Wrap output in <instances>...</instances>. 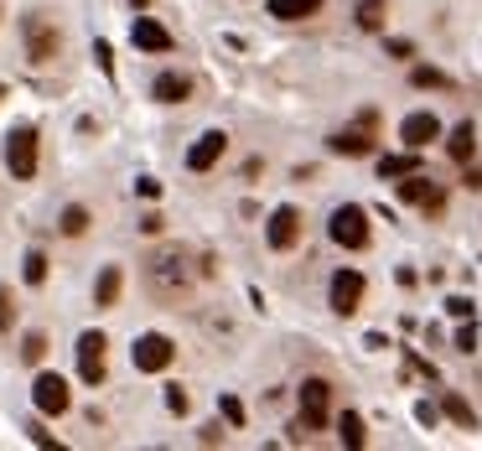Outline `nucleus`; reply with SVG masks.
Listing matches in <instances>:
<instances>
[{
    "mask_svg": "<svg viewBox=\"0 0 482 451\" xmlns=\"http://www.w3.org/2000/svg\"><path fill=\"white\" fill-rule=\"evenodd\" d=\"M21 358H27V363L47 358V337H42V332H27V337H21Z\"/></svg>",
    "mask_w": 482,
    "mask_h": 451,
    "instance_id": "nucleus-27",
    "label": "nucleus"
},
{
    "mask_svg": "<svg viewBox=\"0 0 482 451\" xmlns=\"http://www.w3.org/2000/svg\"><path fill=\"white\" fill-rule=\"evenodd\" d=\"M399 141L410 150H425L430 141H441V120L425 115V109H415V115H405V125H399Z\"/></svg>",
    "mask_w": 482,
    "mask_h": 451,
    "instance_id": "nucleus-9",
    "label": "nucleus"
},
{
    "mask_svg": "<svg viewBox=\"0 0 482 451\" xmlns=\"http://www.w3.org/2000/svg\"><path fill=\"white\" fill-rule=\"evenodd\" d=\"M104 332H84L78 337V379L84 384H104Z\"/></svg>",
    "mask_w": 482,
    "mask_h": 451,
    "instance_id": "nucleus-7",
    "label": "nucleus"
},
{
    "mask_svg": "<svg viewBox=\"0 0 482 451\" xmlns=\"http://www.w3.org/2000/svg\"><path fill=\"white\" fill-rule=\"evenodd\" d=\"M327 410H332V384L327 379H306L301 384V415L322 431V425H327Z\"/></svg>",
    "mask_w": 482,
    "mask_h": 451,
    "instance_id": "nucleus-11",
    "label": "nucleus"
},
{
    "mask_svg": "<svg viewBox=\"0 0 482 451\" xmlns=\"http://www.w3.org/2000/svg\"><path fill=\"white\" fill-rule=\"evenodd\" d=\"M21 275H27V286H42V280H47V254H42V249H31L27 265H21Z\"/></svg>",
    "mask_w": 482,
    "mask_h": 451,
    "instance_id": "nucleus-26",
    "label": "nucleus"
},
{
    "mask_svg": "<svg viewBox=\"0 0 482 451\" xmlns=\"http://www.w3.org/2000/svg\"><path fill=\"white\" fill-rule=\"evenodd\" d=\"M146 286L156 301H187L192 296V254L181 244H161L146 260Z\"/></svg>",
    "mask_w": 482,
    "mask_h": 451,
    "instance_id": "nucleus-1",
    "label": "nucleus"
},
{
    "mask_svg": "<svg viewBox=\"0 0 482 451\" xmlns=\"http://www.w3.org/2000/svg\"><path fill=\"white\" fill-rule=\"evenodd\" d=\"M130 5H135V11H146V5H151V0H130Z\"/></svg>",
    "mask_w": 482,
    "mask_h": 451,
    "instance_id": "nucleus-38",
    "label": "nucleus"
},
{
    "mask_svg": "<svg viewBox=\"0 0 482 451\" xmlns=\"http://www.w3.org/2000/svg\"><path fill=\"white\" fill-rule=\"evenodd\" d=\"M332 150H337V156H374V135H368V130H337V135H332L327 141Z\"/></svg>",
    "mask_w": 482,
    "mask_h": 451,
    "instance_id": "nucleus-17",
    "label": "nucleus"
},
{
    "mask_svg": "<svg viewBox=\"0 0 482 451\" xmlns=\"http://www.w3.org/2000/svg\"><path fill=\"white\" fill-rule=\"evenodd\" d=\"M93 58H99L104 73H115V52H109V42H93Z\"/></svg>",
    "mask_w": 482,
    "mask_h": 451,
    "instance_id": "nucleus-34",
    "label": "nucleus"
},
{
    "mask_svg": "<svg viewBox=\"0 0 482 451\" xmlns=\"http://www.w3.org/2000/svg\"><path fill=\"white\" fill-rule=\"evenodd\" d=\"M446 156L467 166V161L478 156V125H472V120H462V125H456V130H452V141H446Z\"/></svg>",
    "mask_w": 482,
    "mask_h": 451,
    "instance_id": "nucleus-16",
    "label": "nucleus"
},
{
    "mask_svg": "<svg viewBox=\"0 0 482 451\" xmlns=\"http://www.w3.org/2000/svg\"><path fill=\"white\" fill-rule=\"evenodd\" d=\"M337 436H342V447H348V451H358L363 441H368V431H363L358 410H342V415H337Z\"/></svg>",
    "mask_w": 482,
    "mask_h": 451,
    "instance_id": "nucleus-21",
    "label": "nucleus"
},
{
    "mask_svg": "<svg viewBox=\"0 0 482 451\" xmlns=\"http://www.w3.org/2000/svg\"><path fill=\"white\" fill-rule=\"evenodd\" d=\"M456 353H478V327L472 322H462V332H456Z\"/></svg>",
    "mask_w": 482,
    "mask_h": 451,
    "instance_id": "nucleus-30",
    "label": "nucleus"
},
{
    "mask_svg": "<svg viewBox=\"0 0 482 451\" xmlns=\"http://www.w3.org/2000/svg\"><path fill=\"white\" fill-rule=\"evenodd\" d=\"M58 229L68 234V239L89 234V208H78V203H73V208H62V223H58Z\"/></svg>",
    "mask_w": 482,
    "mask_h": 451,
    "instance_id": "nucleus-23",
    "label": "nucleus"
},
{
    "mask_svg": "<svg viewBox=\"0 0 482 451\" xmlns=\"http://www.w3.org/2000/svg\"><path fill=\"white\" fill-rule=\"evenodd\" d=\"M135 192H141V197H161V181H156V177H141V181H135Z\"/></svg>",
    "mask_w": 482,
    "mask_h": 451,
    "instance_id": "nucleus-35",
    "label": "nucleus"
},
{
    "mask_svg": "<svg viewBox=\"0 0 482 451\" xmlns=\"http://www.w3.org/2000/svg\"><path fill=\"white\" fill-rule=\"evenodd\" d=\"M410 172H415V156H384V161H379V177H410Z\"/></svg>",
    "mask_w": 482,
    "mask_h": 451,
    "instance_id": "nucleus-25",
    "label": "nucleus"
},
{
    "mask_svg": "<svg viewBox=\"0 0 482 451\" xmlns=\"http://www.w3.org/2000/svg\"><path fill=\"white\" fill-rule=\"evenodd\" d=\"M353 21H358L363 31H379L384 27V0H358V5H353Z\"/></svg>",
    "mask_w": 482,
    "mask_h": 451,
    "instance_id": "nucleus-22",
    "label": "nucleus"
},
{
    "mask_svg": "<svg viewBox=\"0 0 482 451\" xmlns=\"http://www.w3.org/2000/svg\"><path fill=\"white\" fill-rule=\"evenodd\" d=\"M21 42H27L31 62H52L58 58V47H62V31L52 27L47 11H31V16H21Z\"/></svg>",
    "mask_w": 482,
    "mask_h": 451,
    "instance_id": "nucleus-2",
    "label": "nucleus"
},
{
    "mask_svg": "<svg viewBox=\"0 0 482 451\" xmlns=\"http://www.w3.org/2000/svg\"><path fill=\"white\" fill-rule=\"evenodd\" d=\"M446 311H452L456 322H472V311H478V306H472L467 296H452V301H446Z\"/></svg>",
    "mask_w": 482,
    "mask_h": 451,
    "instance_id": "nucleus-31",
    "label": "nucleus"
},
{
    "mask_svg": "<svg viewBox=\"0 0 482 451\" xmlns=\"http://www.w3.org/2000/svg\"><path fill=\"white\" fill-rule=\"evenodd\" d=\"M368 208L358 203H342V208L332 213V244H342V249H368Z\"/></svg>",
    "mask_w": 482,
    "mask_h": 451,
    "instance_id": "nucleus-4",
    "label": "nucleus"
},
{
    "mask_svg": "<svg viewBox=\"0 0 482 451\" xmlns=\"http://www.w3.org/2000/svg\"><path fill=\"white\" fill-rule=\"evenodd\" d=\"M384 52H390V58H415V42H399V36H394V42H384Z\"/></svg>",
    "mask_w": 482,
    "mask_h": 451,
    "instance_id": "nucleus-33",
    "label": "nucleus"
},
{
    "mask_svg": "<svg viewBox=\"0 0 482 451\" xmlns=\"http://www.w3.org/2000/svg\"><path fill=\"white\" fill-rule=\"evenodd\" d=\"M327 301H332V311H337V317H353V311H358V301H363V275L358 270H337V275H332Z\"/></svg>",
    "mask_w": 482,
    "mask_h": 451,
    "instance_id": "nucleus-8",
    "label": "nucleus"
},
{
    "mask_svg": "<svg viewBox=\"0 0 482 451\" xmlns=\"http://www.w3.org/2000/svg\"><path fill=\"white\" fill-rule=\"evenodd\" d=\"M31 405H36L42 415H62V410L73 405L68 379H62V374H36V384H31Z\"/></svg>",
    "mask_w": 482,
    "mask_h": 451,
    "instance_id": "nucleus-6",
    "label": "nucleus"
},
{
    "mask_svg": "<svg viewBox=\"0 0 482 451\" xmlns=\"http://www.w3.org/2000/svg\"><path fill=\"white\" fill-rule=\"evenodd\" d=\"M5 166H11L16 181L36 177V130H31V125H16V130L5 135Z\"/></svg>",
    "mask_w": 482,
    "mask_h": 451,
    "instance_id": "nucleus-3",
    "label": "nucleus"
},
{
    "mask_svg": "<svg viewBox=\"0 0 482 451\" xmlns=\"http://www.w3.org/2000/svg\"><path fill=\"white\" fill-rule=\"evenodd\" d=\"M187 405H192L187 390H181V384H166V410H172V415H187Z\"/></svg>",
    "mask_w": 482,
    "mask_h": 451,
    "instance_id": "nucleus-28",
    "label": "nucleus"
},
{
    "mask_svg": "<svg viewBox=\"0 0 482 451\" xmlns=\"http://www.w3.org/2000/svg\"><path fill=\"white\" fill-rule=\"evenodd\" d=\"M410 84L415 89H452V78L441 68H410Z\"/></svg>",
    "mask_w": 482,
    "mask_h": 451,
    "instance_id": "nucleus-24",
    "label": "nucleus"
},
{
    "mask_svg": "<svg viewBox=\"0 0 482 451\" xmlns=\"http://www.w3.org/2000/svg\"><path fill=\"white\" fill-rule=\"evenodd\" d=\"M415 421H421V425H436V405H415Z\"/></svg>",
    "mask_w": 482,
    "mask_h": 451,
    "instance_id": "nucleus-37",
    "label": "nucleus"
},
{
    "mask_svg": "<svg viewBox=\"0 0 482 451\" xmlns=\"http://www.w3.org/2000/svg\"><path fill=\"white\" fill-rule=\"evenodd\" d=\"M322 0H270V16L275 21H301V16H317Z\"/></svg>",
    "mask_w": 482,
    "mask_h": 451,
    "instance_id": "nucleus-20",
    "label": "nucleus"
},
{
    "mask_svg": "<svg viewBox=\"0 0 482 451\" xmlns=\"http://www.w3.org/2000/svg\"><path fill=\"white\" fill-rule=\"evenodd\" d=\"M441 410H446L462 431H478V410H472V405H467L456 390H441Z\"/></svg>",
    "mask_w": 482,
    "mask_h": 451,
    "instance_id": "nucleus-19",
    "label": "nucleus"
},
{
    "mask_svg": "<svg viewBox=\"0 0 482 451\" xmlns=\"http://www.w3.org/2000/svg\"><path fill=\"white\" fill-rule=\"evenodd\" d=\"M223 150H229V135H223V130H208V135H197V146L187 150V166H192V172H213Z\"/></svg>",
    "mask_w": 482,
    "mask_h": 451,
    "instance_id": "nucleus-13",
    "label": "nucleus"
},
{
    "mask_svg": "<svg viewBox=\"0 0 482 451\" xmlns=\"http://www.w3.org/2000/svg\"><path fill=\"white\" fill-rule=\"evenodd\" d=\"M0 99H5V89H0Z\"/></svg>",
    "mask_w": 482,
    "mask_h": 451,
    "instance_id": "nucleus-39",
    "label": "nucleus"
},
{
    "mask_svg": "<svg viewBox=\"0 0 482 451\" xmlns=\"http://www.w3.org/2000/svg\"><path fill=\"white\" fill-rule=\"evenodd\" d=\"M27 436L36 441V447H58V436H52V431H47L42 421H31V425H27Z\"/></svg>",
    "mask_w": 482,
    "mask_h": 451,
    "instance_id": "nucleus-32",
    "label": "nucleus"
},
{
    "mask_svg": "<svg viewBox=\"0 0 482 451\" xmlns=\"http://www.w3.org/2000/svg\"><path fill=\"white\" fill-rule=\"evenodd\" d=\"M135 368L141 374H161V368H172L177 358V348H172V337H161V332H146V337H135Z\"/></svg>",
    "mask_w": 482,
    "mask_h": 451,
    "instance_id": "nucleus-5",
    "label": "nucleus"
},
{
    "mask_svg": "<svg viewBox=\"0 0 482 451\" xmlns=\"http://www.w3.org/2000/svg\"><path fill=\"white\" fill-rule=\"evenodd\" d=\"M151 99H161V104H181V99H192V78L187 73H161L151 84Z\"/></svg>",
    "mask_w": 482,
    "mask_h": 451,
    "instance_id": "nucleus-15",
    "label": "nucleus"
},
{
    "mask_svg": "<svg viewBox=\"0 0 482 451\" xmlns=\"http://www.w3.org/2000/svg\"><path fill=\"white\" fill-rule=\"evenodd\" d=\"M399 203H415V208H425L430 218L446 208L441 187H436V181H425V177H415V172H410V181H399Z\"/></svg>",
    "mask_w": 482,
    "mask_h": 451,
    "instance_id": "nucleus-10",
    "label": "nucleus"
},
{
    "mask_svg": "<svg viewBox=\"0 0 482 451\" xmlns=\"http://www.w3.org/2000/svg\"><path fill=\"white\" fill-rule=\"evenodd\" d=\"M0 332H11V296H5V286H0Z\"/></svg>",
    "mask_w": 482,
    "mask_h": 451,
    "instance_id": "nucleus-36",
    "label": "nucleus"
},
{
    "mask_svg": "<svg viewBox=\"0 0 482 451\" xmlns=\"http://www.w3.org/2000/svg\"><path fill=\"white\" fill-rule=\"evenodd\" d=\"M265 239H270V249H291V244L301 239V213H296V208H275L270 223H265Z\"/></svg>",
    "mask_w": 482,
    "mask_h": 451,
    "instance_id": "nucleus-12",
    "label": "nucleus"
},
{
    "mask_svg": "<svg viewBox=\"0 0 482 451\" xmlns=\"http://www.w3.org/2000/svg\"><path fill=\"white\" fill-rule=\"evenodd\" d=\"M218 410H223V421H229V425H244V405L234 399V394H223V399H218Z\"/></svg>",
    "mask_w": 482,
    "mask_h": 451,
    "instance_id": "nucleus-29",
    "label": "nucleus"
},
{
    "mask_svg": "<svg viewBox=\"0 0 482 451\" xmlns=\"http://www.w3.org/2000/svg\"><path fill=\"white\" fill-rule=\"evenodd\" d=\"M135 47L141 52H172V31L161 27V21H151V16H135Z\"/></svg>",
    "mask_w": 482,
    "mask_h": 451,
    "instance_id": "nucleus-14",
    "label": "nucleus"
},
{
    "mask_svg": "<svg viewBox=\"0 0 482 451\" xmlns=\"http://www.w3.org/2000/svg\"><path fill=\"white\" fill-rule=\"evenodd\" d=\"M120 286H125L120 265H104L99 280H93V301H99V306H115V301H120Z\"/></svg>",
    "mask_w": 482,
    "mask_h": 451,
    "instance_id": "nucleus-18",
    "label": "nucleus"
}]
</instances>
